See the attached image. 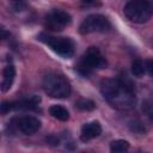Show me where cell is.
<instances>
[{"instance_id":"obj_1","label":"cell","mask_w":153,"mask_h":153,"mask_svg":"<svg viewBox=\"0 0 153 153\" xmlns=\"http://www.w3.org/2000/svg\"><path fill=\"white\" fill-rule=\"evenodd\" d=\"M100 92L104 99L115 109L128 110L135 106V85L126 74L116 79L102 80Z\"/></svg>"},{"instance_id":"obj_2","label":"cell","mask_w":153,"mask_h":153,"mask_svg":"<svg viewBox=\"0 0 153 153\" xmlns=\"http://www.w3.org/2000/svg\"><path fill=\"white\" fill-rule=\"evenodd\" d=\"M42 87L44 92L57 99H65L71 94V84L69 81L59 73H48L44 75L42 81Z\"/></svg>"},{"instance_id":"obj_3","label":"cell","mask_w":153,"mask_h":153,"mask_svg":"<svg viewBox=\"0 0 153 153\" xmlns=\"http://www.w3.org/2000/svg\"><path fill=\"white\" fill-rule=\"evenodd\" d=\"M123 13L130 22L142 24L153 16V6L148 0H129L123 7Z\"/></svg>"},{"instance_id":"obj_4","label":"cell","mask_w":153,"mask_h":153,"mask_svg":"<svg viewBox=\"0 0 153 153\" xmlns=\"http://www.w3.org/2000/svg\"><path fill=\"white\" fill-rule=\"evenodd\" d=\"M37 39L47 44L53 51H55L57 55L62 56L63 59H69L74 55L75 43L69 37H56L42 32L37 36Z\"/></svg>"},{"instance_id":"obj_5","label":"cell","mask_w":153,"mask_h":153,"mask_svg":"<svg viewBox=\"0 0 153 153\" xmlns=\"http://www.w3.org/2000/svg\"><path fill=\"white\" fill-rule=\"evenodd\" d=\"M106 66V60L96 47H90L81 56L79 63L76 65V71L82 75L91 74L94 69H100Z\"/></svg>"},{"instance_id":"obj_6","label":"cell","mask_w":153,"mask_h":153,"mask_svg":"<svg viewBox=\"0 0 153 153\" xmlns=\"http://www.w3.org/2000/svg\"><path fill=\"white\" fill-rule=\"evenodd\" d=\"M111 27L109 19L103 14H90L87 16L79 26V32L81 35L92 32H104Z\"/></svg>"},{"instance_id":"obj_7","label":"cell","mask_w":153,"mask_h":153,"mask_svg":"<svg viewBox=\"0 0 153 153\" xmlns=\"http://www.w3.org/2000/svg\"><path fill=\"white\" fill-rule=\"evenodd\" d=\"M72 17L62 10H54L45 17V27L50 31H61L65 26L69 25Z\"/></svg>"},{"instance_id":"obj_8","label":"cell","mask_w":153,"mask_h":153,"mask_svg":"<svg viewBox=\"0 0 153 153\" xmlns=\"http://www.w3.org/2000/svg\"><path fill=\"white\" fill-rule=\"evenodd\" d=\"M11 123L25 135H32L41 128V121L33 116H20L14 117Z\"/></svg>"},{"instance_id":"obj_9","label":"cell","mask_w":153,"mask_h":153,"mask_svg":"<svg viewBox=\"0 0 153 153\" xmlns=\"http://www.w3.org/2000/svg\"><path fill=\"white\" fill-rule=\"evenodd\" d=\"M102 133V126L98 121L87 122L81 127V134L80 139L82 141H90L97 136H99Z\"/></svg>"},{"instance_id":"obj_10","label":"cell","mask_w":153,"mask_h":153,"mask_svg":"<svg viewBox=\"0 0 153 153\" xmlns=\"http://www.w3.org/2000/svg\"><path fill=\"white\" fill-rule=\"evenodd\" d=\"M14 78H16V68H14L13 63H8L2 71V81H1V91L2 92H7L12 87Z\"/></svg>"},{"instance_id":"obj_11","label":"cell","mask_w":153,"mask_h":153,"mask_svg":"<svg viewBox=\"0 0 153 153\" xmlns=\"http://www.w3.org/2000/svg\"><path fill=\"white\" fill-rule=\"evenodd\" d=\"M39 102L41 98L38 96H32L30 98L12 102V110H32L38 105Z\"/></svg>"},{"instance_id":"obj_12","label":"cell","mask_w":153,"mask_h":153,"mask_svg":"<svg viewBox=\"0 0 153 153\" xmlns=\"http://www.w3.org/2000/svg\"><path fill=\"white\" fill-rule=\"evenodd\" d=\"M49 114L54 118H56L59 121H63V122L65 121H68V118H69L68 110L65 106H62V105H51L49 108Z\"/></svg>"},{"instance_id":"obj_13","label":"cell","mask_w":153,"mask_h":153,"mask_svg":"<svg viewBox=\"0 0 153 153\" xmlns=\"http://www.w3.org/2000/svg\"><path fill=\"white\" fill-rule=\"evenodd\" d=\"M129 149V142L127 140H114L110 143V151L112 153H121Z\"/></svg>"},{"instance_id":"obj_14","label":"cell","mask_w":153,"mask_h":153,"mask_svg":"<svg viewBox=\"0 0 153 153\" xmlns=\"http://www.w3.org/2000/svg\"><path fill=\"white\" fill-rule=\"evenodd\" d=\"M131 73L137 76V78H141L145 73H146V67H145V63L140 60V59H136L131 62Z\"/></svg>"},{"instance_id":"obj_15","label":"cell","mask_w":153,"mask_h":153,"mask_svg":"<svg viewBox=\"0 0 153 153\" xmlns=\"http://www.w3.org/2000/svg\"><path fill=\"white\" fill-rule=\"evenodd\" d=\"M75 108L81 110V111H91L96 108V103L91 99L82 98V99H79V100L75 102Z\"/></svg>"},{"instance_id":"obj_16","label":"cell","mask_w":153,"mask_h":153,"mask_svg":"<svg viewBox=\"0 0 153 153\" xmlns=\"http://www.w3.org/2000/svg\"><path fill=\"white\" fill-rule=\"evenodd\" d=\"M10 4L14 12H22L26 6L25 0H10Z\"/></svg>"},{"instance_id":"obj_17","label":"cell","mask_w":153,"mask_h":153,"mask_svg":"<svg viewBox=\"0 0 153 153\" xmlns=\"http://www.w3.org/2000/svg\"><path fill=\"white\" fill-rule=\"evenodd\" d=\"M0 109H1V114H2V115L10 112V111L12 110V102H2Z\"/></svg>"},{"instance_id":"obj_18","label":"cell","mask_w":153,"mask_h":153,"mask_svg":"<svg viewBox=\"0 0 153 153\" xmlns=\"http://www.w3.org/2000/svg\"><path fill=\"white\" fill-rule=\"evenodd\" d=\"M145 67H146V72L151 76H153V60H147L145 62Z\"/></svg>"},{"instance_id":"obj_19","label":"cell","mask_w":153,"mask_h":153,"mask_svg":"<svg viewBox=\"0 0 153 153\" xmlns=\"http://www.w3.org/2000/svg\"><path fill=\"white\" fill-rule=\"evenodd\" d=\"M1 32H2V38H4V39H6V37H7V36H10V33H7V32L5 31V29H2V30H1Z\"/></svg>"},{"instance_id":"obj_20","label":"cell","mask_w":153,"mask_h":153,"mask_svg":"<svg viewBox=\"0 0 153 153\" xmlns=\"http://www.w3.org/2000/svg\"><path fill=\"white\" fill-rule=\"evenodd\" d=\"M85 4H92V2H94L96 0H82Z\"/></svg>"}]
</instances>
